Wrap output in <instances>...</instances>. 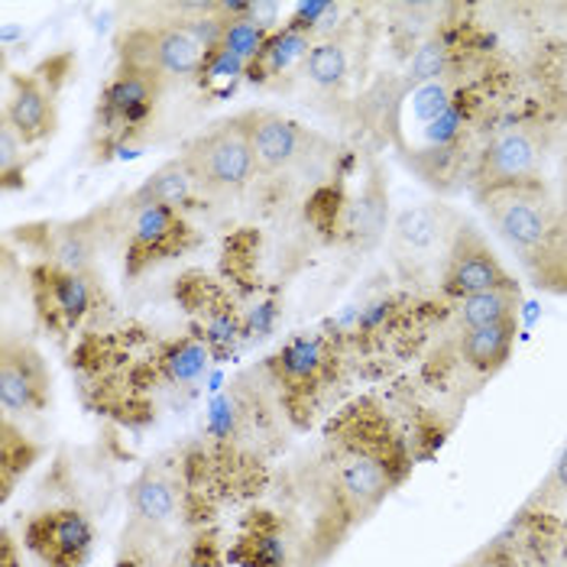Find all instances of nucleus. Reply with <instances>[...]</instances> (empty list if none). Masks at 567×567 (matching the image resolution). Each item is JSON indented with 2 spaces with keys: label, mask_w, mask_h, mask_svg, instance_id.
Masks as SVG:
<instances>
[{
  "label": "nucleus",
  "mask_w": 567,
  "mask_h": 567,
  "mask_svg": "<svg viewBox=\"0 0 567 567\" xmlns=\"http://www.w3.org/2000/svg\"><path fill=\"white\" fill-rule=\"evenodd\" d=\"M20 240L40 257L37 262H52L69 272H94L101 224H97V215L55 220V224H30V227H20Z\"/></svg>",
  "instance_id": "13"
},
{
  "label": "nucleus",
  "mask_w": 567,
  "mask_h": 567,
  "mask_svg": "<svg viewBox=\"0 0 567 567\" xmlns=\"http://www.w3.org/2000/svg\"><path fill=\"white\" fill-rule=\"evenodd\" d=\"M525 266L538 289L567 296V208L558 212V220L551 234L542 240V247L532 257H525Z\"/></svg>",
  "instance_id": "24"
},
{
  "label": "nucleus",
  "mask_w": 567,
  "mask_h": 567,
  "mask_svg": "<svg viewBox=\"0 0 567 567\" xmlns=\"http://www.w3.org/2000/svg\"><path fill=\"white\" fill-rule=\"evenodd\" d=\"M27 143L23 136L13 131L3 117H0V175H3V188H23V175H27Z\"/></svg>",
  "instance_id": "31"
},
{
  "label": "nucleus",
  "mask_w": 567,
  "mask_h": 567,
  "mask_svg": "<svg viewBox=\"0 0 567 567\" xmlns=\"http://www.w3.org/2000/svg\"><path fill=\"white\" fill-rule=\"evenodd\" d=\"M386 215H390V195L383 185L380 166L370 169V178L363 182L360 195L350 198V205H344V220H341V234L348 237L353 247L367 250L373 247L383 230H386Z\"/></svg>",
  "instance_id": "18"
},
{
  "label": "nucleus",
  "mask_w": 567,
  "mask_h": 567,
  "mask_svg": "<svg viewBox=\"0 0 567 567\" xmlns=\"http://www.w3.org/2000/svg\"><path fill=\"white\" fill-rule=\"evenodd\" d=\"M272 33L269 30H262L257 20H250V17H234V20H227V27H224V37H220V52H227V55H234V59H240V62H247V69H250V62L257 59L262 52V45L269 40Z\"/></svg>",
  "instance_id": "29"
},
{
  "label": "nucleus",
  "mask_w": 567,
  "mask_h": 567,
  "mask_svg": "<svg viewBox=\"0 0 567 567\" xmlns=\"http://www.w3.org/2000/svg\"><path fill=\"white\" fill-rule=\"evenodd\" d=\"M178 156L188 163L198 188L215 195L240 192L257 175L247 114H234L227 121H218L212 131L198 133Z\"/></svg>",
  "instance_id": "3"
},
{
  "label": "nucleus",
  "mask_w": 567,
  "mask_h": 567,
  "mask_svg": "<svg viewBox=\"0 0 567 567\" xmlns=\"http://www.w3.org/2000/svg\"><path fill=\"white\" fill-rule=\"evenodd\" d=\"M240 79H247V62H240V59H234V55H227V52H220V49H215V52L208 55V62H205V69H202V75H198L202 85L208 87V91H218V94L234 91V85H237Z\"/></svg>",
  "instance_id": "32"
},
{
  "label": "nucleus",
  "mask_w": 567,
  "mask_h": 567,
  "mask_svg": "<svg viewBox=\"0 0 567 567\" xmlns=\"http://www.w3.org/2000/svg\"><path fill=\"white\" fill-rule=\"evenodd\" d=\"M461 224L464 220L454 208L437 205V202L402 212L393 224L395 260L405 269H412L415 276L435 262H441V269H444V260L451 254V244H454Z\"/></svg>",
  "instance_id": "10"
},
{
  "label": "nucleus",
  "mask_w": 567,
  "mask_h": 567,
  "mask_svg": "<svg viewBox=\"0 0 567 567\" xmlns=\"http://www.w3.org/2000/svg\"><path fill=\"white\" fill-rule=\"evenodd\" d=\"M334 367V350L321 334H296L269 357V373L289 399L318 390Z\"/></svg>",
  "instance_id": "16"
},
{
  "label": "nucleus",
  "mask_w": 567,
  "mask_h": 567,
  "mask_svg": "<svg viewBox=\"0 0 567 567\" xmlns=\"http://www.w3.org/2000/svg\"><path fill=\"white\" fill-rule=\"evenodd\" d=\"M516 341V321L503 324H486V328H471L461 334V357L471 370L483 377H493L496 370L506 367Z\"/></svg>",
  "instance_id": "23"
},
{
  "label": "nucleus",
  "mask_w": 567,
  "mask_h": 567,
  "mask_svg": "<svg viewBox=\"0 0 567 567\" xmlns=\"http://www.w3.org/2000/svg\"><path fill=\"white\" fill-rule=\"evenodd\" d=\"M519 308H523V292H519V282H513V286H503V289H489V292H481V296L461 299L454 306V315H457V324L464 331H471V328L516 321Z\"/></svg>",
  "instance_id": "25"
},
{
  "label": "nucleus",
  "mask_w": 567,
  "mask_h": 567,
  "mask_svg": "<svg viewBox=\"0 0 567 567\" xmlns=\"http://www.w3.org/2000/svg\"><path fill=\"white\" fill-rule=\"evenodd\" d=\"M166 82L131 69L117 65L111 82L104 85L97 107H94V143L97 153H117L131 143L136 133L146 131V124L156 114V104L163 97Z\"/></svg>",
  "instance_id": "2"
},
{
  "label": "nucleus",
  "mask_w": 567,
  "mask_h": 567,
  "mask_svg": "<svg viewBox=\"0 0 567 567\" xmlns=\"http://www.w3.org/2000/svg\"><path fill=\"white\" fill-rule=\"evenodd\" d=\"M447 65H451V49L441 37H432L415 49L412 62H409V85H429L447 75Z\"/></svg>",
  "instance_id": "30"
},
{
  "label": "nucleus",
  "mask_w": 567,
  "mask_h": 567,
  "mask_svg": "<svg viewBox=\"0 0 567 567\" xmlns=\"http://www.w3.org/2000/svg\"><path fill=\"white\" fill-rule=\"evenodd\" d=\"M311 33L306 30H299V27H279L266 45H262V52L250 62V69H247V82H254V85H272L276 79H282L286 72H292V69H299V65H306L308 55H311Z\"/></svg>",
  "instance_id": "21"
},
{
  "label": "nucleus",
  "mask_w": 567,
  "mask_h": 567,
  "mask_svg": "<svg viewBox=\"0 0 567 567\" xmlns=\"http://www.w3.org/2000/svg\"><path fill=\"white\" fill-rule=\"evenodd\" d=\"M127 224H124V276L140 279L146 269L185 257L202 244L195 227L182 212L166 205H127Z\"/></svg>",
  "instance_id": "5"
},
{
  "label": "nucleus",
  "mask_w": 567,
  "mask_h": 567,
  "mask_svg": "<svg viewBox=\"0 0 567 567\" xmlns=\"http://www.w3.org/2000/svg\"><path fill=\"white\" fill-rule=\"evenodd\" d=\"M40 457V447L30 444L23 432L13 429L10 419H3V441H0V474H3V499L13 493L17 481L30 471V464Z\"/></svg>",
  "instance_id": "27"
},
{
  "label": "nucleus",
  "mask_w": 567,
  "mask_h": 567,
  "mask_svg": "<svg viewBox=\"0 0 567 567\" xmlns=\"http://www.w3.org/2000/svg\"><path fill=\"white\" fill-rule=\"evenodd\" d=\"M224 561H227V555H224L220 542L212 532L208 535H198L192 542L188 555H185V567H224Z\"/></svg>",
  "instance_id": "33"
},
{
  "label": "nucleus",
  "mask_w": 567,
  "mask_h": 567,
  "mask_svg": "<svg viewBox=\"0 0 567 567\" xmlns=\"http://www.w3.org/2000/svg\"><path fill=\"white\" fill-rule=\"evenodd\" d=\"M52 399V373L45 357L23 338L0 344V405L10 415H40Z\"/></svg>",
  "instance_id": "12"
},
{
  "label": "nucleus",
  "mask_w": 567,
  "mask_h": 567,
  "mask_svg": "<svg viewBox=\"0 0 567 567\" xmlns=\"http://www.w3.org/2000/svg\"><path fill=\"white\" fill-rule=\"evenodd\" d=\"M302 69H306V79L311 85L334 94V91H341V87L348 85V49L338 40H324V43H318L311 49V55H308V62Z\"/></svg>",
  "instance_id": "26"
},
{
  "label": "nucleus",
  "mask_w": 567,
  "mask_h": 567,
  "mask_svg": "<svg viewBox=\"0 0 567 567\" xmlns=\"http://www.w3.org/2000/svg\"><path fill=\"white\" fill-rule=\"evenodd\" d=\"M175 296L182 299L185 311L192 315L195 334L212 348V353L234 348L244 324H240V315L230 302V296L215 279H208L205 272H188L182 279V289H175Z\"/></svg>",
  "instance_id": "14"
},
{
  "label": "nucleus",
  "mask_w": 567,
  "mask_h": 567,
  "mask_svg": "<svg viewBox=\"0 0 567 567\" xmlns=\"http://www.w3.org/2000/svg\"><path fill=\"white\" fill-rule=\"evenodd\" d=\"M244 114H247V131H250V150H254L257 173H286V169L299 166L311 153L315 136L302 124H296L276 111H244Z\"/></svg>",
  "instance_id": "15"
},
{
  "label": "nucleus",
  "mask_w": 567,
  "mask_h": 567,
  "mask_svg": "<svg viewBox=\"0 0 567 567\" xmlns=\"http://www.w3.org/2000/svg\"><path fill=\"white\" fill-rule=\"evenodd\" d=\"M227 561L240 567H289V542L279 519L272 513H254L240 528Z\"/></svg>",
  "instance_id": "19"
},
{
  "label": "nucleus",
  "mask_w": 567,
  "mask_h": 567,
  "mask_svg": "<svg viewBox=\"0 0 567 567\" xmlns=\"http://www.w3.org/2000/svg\"><path fill=\"white\" fill-rule=\"evenodd\" d=\"M513 282L516 279L506 272V266L483 240V234H477L471 224H461V230L451 244V254L444 260V269H441V292L447 299L461 302V299L481 296L489 289L513 286Z\"/></svg>",
  "instance_id": "11"
},
{
  "label": "nucleus",
  "mask_w": 567,
  "mask_h": 567,
  "mask_svg": "<svg viewBox=\"0 0 567 567\" xmlns=\"http://www.w3.org/2000/svg\"><path fill=\"white\" fill-rule=\"evenodd\" d=\"M62 85H65V69H59V62H43L33 72L10 75L0 117L23 136L27 146H40L59 127Z\"/></svg>",
  "instance_id": "8"
},
{
  "label": "nucleus",
  "mask_w": 567,
  "mask_h": 567,
  "mask_svg": "<svg viewBox=\"0 0 567 567\" xmlns=\"http://www.w3.org/2000/svg\"><path fill=\"white\" fill-rule=\"evenodd\" d=\"M542 153L535 140L523 131L499 133L489 140V146L481 153L477 169H474V192L493 188V185H509V182H525L538 178Z\"/></svg>",
  "instance_id": "17"
},
{
  "label": "nucleus",
  "mask_w": 567,
  "mask_h": 567,
  "mask_svg": "<svg viewBox=\"0 0 567 567\" xmlns=\"http://www.w3.org/2000/svg\"><path fill=\"white\" fill-rule=\"evenodd\" d=\"M567 496V447L561 451V457L555 461V467H551V474H548V481L545 486L538 489V503H545V506H555L558 499H565Z\"/></svg>",
  "instance_id": "34"
},
{
  "label": "nucleus",
  "mask_w": 567,
  "mask_h": 567,
  "mask_svg": "<svg viewBox=\"0 0 567 567\" xmlns=\"http://www.w3.org/2000/svg\"><path fill=\"white\" fill-rule=\"evenodd\" d=\"M133 509V523L143 528H166L178 516V483L163 467H146L127 493Z\"/></svg>",
  "instance_id": "20"
},
{
  "label": "nucleus",
  "mask_w": 567,
  "mask_h": 567,
  "mask_svg": "<svg viewBox=\"0 0 567 567\" xmlns=\"http://www.w3.org/2000/svg\"><path fill=\"white\" fill-rule=\"evenodd\" d=\"M208 49L198 43L188 23H159V27H133L117 43V65L140 69L159 82L169 79H198Z\"/></svg>",
  "instance_id": "6"
},
{
  "label": "nucleus",
  "mask_w": 567,
  "mask_h": 567,
  "mask_svg": "<svg viewBox=\"0 0 567 567\" xmlns=\"http://www.w3.org/2000/svg\"><path fill=\"white\" fill-rule=\"evenodd\" d=\"M198 192L202 188L188 169V163L182 156H175L166 166H159L156 173L143 178V185L127 198V205H166V208L185 215L188 208H195Z\"/></svg>",
  "instance_id": "22"
},
{
  "label": "nucleus",
  "mask_w": 567,
  "mask_h": 567,
  "mask_svg": "<svg viewBox=\"0 0 567 567\" xmlns=\"http://www.w3.org/2000/svg\"><path fill=\"white\" fill-rule=\"evenodd\" d=\"M405 107H409V114H412V121L419 124L415 131H422V127H429L432 121H437L444 111H451L454 104H457V97H454V91L451 85L444 82V79H437V82H429V85H415L405 97Z\"/></svg>",
  "instance_id": "28"
},
{
  "label": "nucleus",
  "mask_w": 567,
  "mask_h": 567,
  "mask_svg": "<svg viewBox=\"0 0 567 567\" xmlns=\"http://www.w3.org/2000/svg\"><path fill=\"white\" fill-rule=\"evenodd\" d=\"M409 471L405 444L390 422L370 405L357 402L334 429V467L328 481V516L318 523L328 545H338L350 525L367 519Z\"/></svg>",
  "instance_id": "1"
},
{
  "label": "nucleus",
  "mask_w": 567,
  "mask_h": 567,
  "mask_svg": "<svg viewBox=\"0 0 567 567\" xmlns=\"http://www.w3.org/2000/svg\"><path fill=\"white\" fill-rule=\"evenodd\" d=\"M117 567H136V561H131V558H121V561H117Z\"/></svg>",
  "instance_id": "35"
},
{
  "label": "nucleus",
  "mask_w": 567,
  "mask_h": 567,
  "mask_svg": "<svg viewBox=\"0 0 567 567\" xmlns=\"http://www.w3.org/2000/svg\"><path fill=\"white\" fill-rule=\"evenodd\" d=\"M474 195L481 202L483 215L523 254V260L542 247V240L551 234L558 220V205L551 202V192L542 178L493 185Z\"/></svg>",
  "instance_id": "4"
},
{
  "label": "nucleus",
  "mask_w": 567,
  "mask_h": 567,
  "mask_svg": "<svg viewBox=\"0 0 567 567\" xmlns=\"http://www.w3.org/2000/svg\"><path fill=\"white\" fill-rule=\"evenodd\" d=\"M30 299L37 321L55 338H72L94 315L101 286L94 272H69L52 262L30 266Z\"/></svg>",
  "instance_id": "7"
},
{
  "label": "nucleus",
  "mask_w": 567,
  "mask_h": 567,
  "mask_svg": "<svg viewBox=\"0 0 567 567\" xmlns=\"http://www.w3.org/2000/svg\"><path fill=\"white\" fill-rule=\"evenodd\" d=\"M23 545L43 567H85L94 551V523L79 506H52L27 519Z\"/></svg>",
  "instance_id": "9"
}]
</instances>
